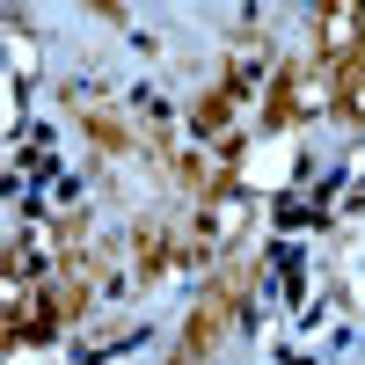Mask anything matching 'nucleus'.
<instances>
[{
  "label": "nucleus",
  "mask_w": 365,
  "mask_h": 365,
  "mask_svg": "<svg viewBox=\"0 0 365 365\" xmlns=\"http://www.w3.org/2000/svg\"><path fill=\"white\" fill-rule=\"evenodd\" d=\"M241 292H249V263H227L220 278H212V292L197 299V314L182 322V351H175V365H197L212 344L234 329V307H241Z\"/></svg>",
  "instance_id": "1"
},
{
  "label": "nucleus",
  "mask_w": 365,
  "mask_h": 365,
  "mask_svg": "<svg viewBox=\"0 0 365 365\" xmlns=\"http://www.w3.org/2000/svg\"><path fill=\"white\" fill-rule=\"evenodd\" d=\"M329 88H336V110L351 117V125H365V51H351L344 66H336V81H329Z\"/></svg>",
  "instance_id": "2"
},
{
  "label": "nucleus",
  "mask_w": 365,
  "mask_h": 365,
  "mask_svg": "<svg viewBox=\"0 0 365 365\" xmlns=\"http://www.w3.org/2000/svg\"><path fill=\"white\" fill-rule=\"evenodd\" d=\"M88 139H96L103 154H125V146H132V132L117 125V117H103V110H88Z\"/></svg>",
  "instance_id": "3"
},
{
  "label": "nucleus",
  "mask_w": 365,
  "mask_h": 365,
  "mask_svg": "<svg viewBox=\"0 0 365 365\" xmlns=\"http://www.w3.org/2000/svg\"><path fill=\"white\" fill-rule=\"evenodd\" d=\"M168 263V241L161 234H139V270H161Z\"/></svg>",
  "instance_id": "4"
}]
</instances>
